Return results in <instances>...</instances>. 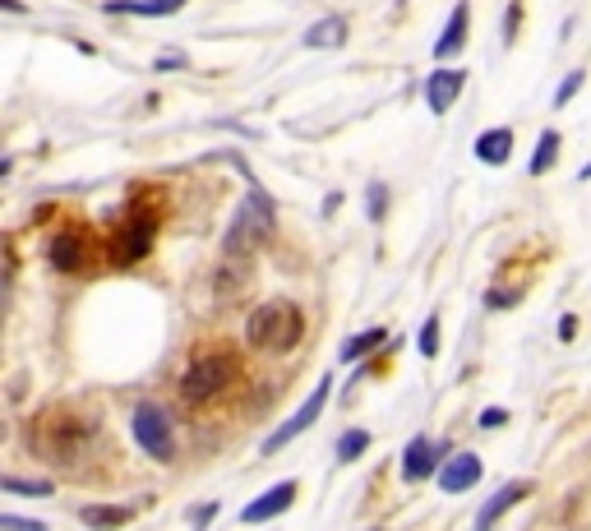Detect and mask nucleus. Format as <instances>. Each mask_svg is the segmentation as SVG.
Returning <instances> with one entry per match:
<instances>
[{
    "label": "nucleus",
    "instance_id": "1",
    "mask_svg": "<svg viewBox=\"0 0 591 531\" xmlns=\"http://www.w3.org/2000/svg\"><path fill=\"white\" fill-rule=\"evenodd\" d=\"M97 439V425L93 416H84V411L74 407H47L37 411L33 421H28L24 430V444L33 458L51 462V467H65V462H79L93 448Z\"/></svg>",
    "mask_w": 591,
    "mask_h": 531
},
{
    "label": "nucleus",
    "instance_id": "2",
    "mask_svg": "<svg viewBox=\"0 0 591 531\" xmlns=\"http://www.w3.org/2000/svg\"><path fill=\"white\" fill-rule=\"evenodd\" d=\"M236 375H241V356H236L227 342H222V347H199L194 351V361L185 365V375H181V398L185 402L218 398Z\"/></svg>",
    "mask_w": 591,
    "mask_h": 531
},
{
    "label": "nucleus",
    "instance_id": "3",
    "mask_svg": "<svg viewBox=\"0 0 591 531\" xmlns=\"http://www.w3.org/2000/svg\"><path fill=\"white\" fill-rule=\"evenodd\" d=\"M250 347L254 351H268V356H282V351H291L296 342L305 338V314L296 310L291 301H264L259 310L250 314Z\"/></svg>",
    "mask_w": 591,
    "mask_h": 531
},
{
    "label": "nucleus",
    "instance_id": "4",
    "mask_svg": "<svg viewBox=\"0 0 591 531\" xmlns=\"http://www.w3.org/2000/svg\"><path fill=\"white\" fill-rule=\"evenodd\" d=\"M268 236H273V199L264 190H250L222 236V259H250Z\"/></svg>",
    "mask_w": 591,
    "mask_h": 531
},
{
    "label": "nucleus",
    "instance_id": "5",
    "mask_svg": "<svg viewBox=\"0 0 591 531\" xmlns=\"http://www.w3.org/2000/svg\"><path fill=\"white\" fill-rule=\"evenodd\" d=\"M153 236H157V213H139V208H125L121 227L111 231V241H107V259H111L116 268L139 264V259L153 250Z\"/></svg>",
    "mask_w": 591,
    "mask_h": 531
},
{
    "label": "nucleus",
    "instance_id": "6",
    "mask_svg": "<svg viewBox=\"0 0 591 531\" xmlns=\"http://www.w3.org/2000/svg\"><path fill=\"white\" fill-rule=\"evenodd\" d=\"M97 250H107V245H97L93 227H84V222L56 231L47 241V259L56 273H88V268L97 264Z\"/></svg>",
    "mask_w": 591,
    "mask_h": 531
},
{
    "label": "nucleus",
    "instance_id": "7",
    "mask_svg": "<svg viewBox=\"0 0 591 531\" xmlns=\"http://www.w3.org/2000/svg\"><path fill=\"white\" fill-rule=\"evenodd\" d=\"M134 439H139V448H144L148 458H157V462L176 458V435H171L167 411L157 407V402H139L134 407Z\"/></svg>",
    "mask_w": 591,
    "mask_h": 531
},
{
    "label": "nucleus",
    "instance_id": "8",
    "mask_svg": "<svg viewBox=\"0 0 591 531\" xmlns=\"http://www.w3.org/2000/svg\"><path fill=\"white\" fill-rule=\"evenodd\" d=\"M328 393H333V379L324 375V379H319V388H314L310 398H305V407L296 411V416H291V421H282V425H278V435H268L264 453H282V448H287L291 439L301 435V430H310V425L319 421V411H324V398H328Z\"/></svg>",
    "mask_w": 591,
    "mask_h": 531
},
{
    "label": "nucleus",
    "instance_id": "9",
    "mask_svg": "<svg viewBox=\"0 0 591 531\" xmlns=\"http://www.w3.org/2000/svg\"><path fill=\"white\" fill-rule=\"evenodd\" d=\"M481 476H485L481 458H476V453H458V458H448L444 471H439V490H444V495H462V490H471Z\"/></svg>",
    "mask_w": 591,
    "mask_h": 531
},
{
    "label": "nucleus",
    "instance_id": "10",
    "mask_svg": "<svg viewBox=\"0 0 591 531\" xmlns=\"http://www.w3.org/2000/svg\"><path fill=\"white\" fill-rule=\"evenodd\" d=\"M296 504V481H282V485H273L268 495H259L254 504H245L241 508V522L245 527H254V522H268V518H278L282 508H291Z\"/></svg>",
    "mask_w": 591,
    "mask_h": 531
},
{
    "label": "nucleus",
    "instance_id": "11",
    "mask_svg": "<svg viewBox=\"0 0 591 531\" xmlns=\"http://www.w3.org/2000/svg\"><path fill=\"white\" fill-rule=\"evenodd\" d=\"M439 458H444V448L435 444V439H411L407 448H402V476H407V481H425V476H430V471L439 467Z\"/></svg>",
    "mask_w": 591,
    "mask_h": 531
},
{
    "label": "nucleus",
    "instance_id": "12",
    "mask_svg": "<svg viewBox=\"0 0 591 531\" xmlns=\"http://www.w3.org/2000/svg\"><path fill=\"white\" fill-rule=\"evenodd\" d=\"M462 84H467V74H462V70H435V74H430V79H425V102H430V111L444 116V111L458 102Z\"/></svg>",
    "mask_w": 591,
    "mask_h": 531
},
{
    "label": "nucleus",
    "instance_id": "13",
    "mask_svg": "<svg viewBox=\"0 0 591 531\" xmlns=\"http://www.w3.org/2000/svg\"><path fill=\"white\" fill-rule=\"evenodd\" d=\"M527 495H531V481H513V485H504V490H499V495H490V504H485L481 513H476V531H495V522L504 518L508 508H518Z\"/></svg>",
    "mask_w": 591,
    "mask_h": 531
},
{
    "label": "nucleus",
    "instance_id": "14",
    "mask_svg": "<svg viewBox=\"0 0 591 531\" xmlns=\"http://www.w3.org/2000/svg\"><path fill=\"white\" fill-rule=\"evenodd\" d=\"M467 24H471V5L467 0H458L453 14H448V28L439 33V42H435V61H448V56H458V51L467 47Z\"/></svg>",
    "mask_w": 591,
    "mask_h": 531
},
{
    "label": "nucleus",
    "instance_id": "15",
    "mask_svg": "<svg viewBox=\"0 0 591 531\" xmlns=\"http://www.w3.org/2000/svg\"><path fill=\"white\" fill-rule=\"evenodd\" d=\"M134 513H139V508H130V504H88V508H79L84 527H93V531H116V527H125V522H134Z\"/></svg>",
    "mask_w": 591,
    "mask_h": 531
},
{
    "label": "nucleus",
    "instance_id": "16",
    "mask_svg": "<svg viewBox=\"0 0 591 531\" xmlns=\"http://www.w3.org/2000/svg\"><path fill=\"white\" fill-rule=\"evenodd\" d=\"M508 153H513V130H508V125H499V130H485L481 139H476V157H481L485 167H504Z\"/></svg>",
    "mask_w": 591,
    "mask_h": 531
},
{
    "label": "nucleus",
    "instance_id": "17",
    "mask_svg": "<svg viewBox=\"0 0 591 531\" xmlns=\"http://www.w3.org/2000/svg\"><path fill=\"white\" fill-rule=\"evenodd\" d=\"M347 42V19H319V24L305 33V47H314V51H328V47H342Z\"/></svg>",
    "mask_w": 591,
    "mask_h": 531
},
{
    "label": "nucleus",
    "instance_id": "18",
    "mask_svg": "<svg viewBox=\"0 0 591 531\" xmlns=\"http://www.w3.org/2000/svg\"><path fill=\"white\" fill-rule=\"evenodd\" d=\"M185 0H107V14H176Z\"/></svg>",
    "mask_w": 591,
    "mask_h": 531
},
{
    "label": "nucleus",
    "instance_id": "19",
    "mask_svg": "<svg viewBox=\"0 0 591 531\" xmlns=\"http://www.w3.org/2000/svg\"><path fill=\"white\" fill-rule=\"evenodd\" d=\"M384 342H388V328H365V333H356V338H347V342H342V356H338V361H361V356H370V351L374 347H384Z\"/></svg>",
    "mask_w": 591,
    "mask_h": 531
},
{
    "label": "nucleus",
    "instance_id": "20",
    "mask_svg": "<svg viewBox=\"0 0 591 531\" xmlns=\"http://www.w3.org/2000/svg\"><path fill=\"white\" fill-rule=\"evenodd\" d=\"M559 148H564V144H559V134H555V130H545L541 139H536V153H531V176H545V171L555 167V162H559Z\"/></svg>",
    "mask_w": 591,
    "mask_h": 531
},
{
    "label": "nucleus",
    "instance_id": "21",
    "mask_svg": "<svg viewBox=\"0 0 591 531\" xmlns=\"http://www.w3.org/2000/svg\"><path fill=\"white\" fill-rule=\"evenodd\" d=\"M0 490H5V495H28V499H47L51 490H56V485H51V481H19V476H5V481H0Z\"/></svg>",
    "mask_w": 591,
    "mask_h": 531
},
{
    "label": "nucleus",
    "instance_id": "22",
    "mask_svg": "<svg viewBox=\"0 0 591 531\" xmlns=\"http://www.w3.org/2000/svg\"><path fill=\"white\" fill-rule=\"evenodd\" d=\"M365 448H370V430H347L338 439V462H356Z\"/></svg>",
    "mask_w": 591,
    "mask_h": 531
},
{
    "label": "nucleus",
    "instance_id": "23",
    "mask_svg": "<svg viewBox=\"0 0 591 531\" xmlns=\"http://www.w3.org/2000/svg\"><path fill=\"white\" fill-rule=\"evenodd\" d=\"M582 84H587V70H573V74H568L564 84L555 88V107H564V102H573V93H578Z\"/></svg>",
    "mask_w": 591,
    "mask_h": 531
},
{
    "label": "nucleus",
    "instance_id": "24",
    "mask_svg": "<svg viewBox=\"0 0 591 531\" xmlns=\"http://www.w3.org/2000/svg\"><path fill=\"white\" fill-rule=\"evenodd\" d=\"M365 208H370L374 222L384 218V208H388V190H384V185H370V194H365Z\"/></svg>",
    "mask_w": 591,
    "mask_h": 531
},
{
    "label": "nucleus",
    "instance_id": "25",
    "mask_svg": "<svg viewBox=\"0 0 591 531\" xmlns=\"http://www.w3.org/2000/svg\"><path fill=\"white\" fill-rule=\"evenodd\" d=\"M518 28H522V0H513V5H508V19H504V42L508 47L518 42Z\"/></svg>",
    "mask_w": 591,
    "mask_h": 531
},
{
    "label": "nucleus",
    "instance_id": "26",
    "mask_svg": "<svg viewBox=\"0 0 591 531\" xmlns=\"http://www.w3.org/2000/svg\"><path fill=\"white\" fill-rule=\"evenodd\" d=\"M439 351V319H425L421 328V356H435Z\"/></svg>",
    "mask_w": 591,
    "mask_h": 531
},
{
    "label": "nucleus",
    "instance_id": "27",
    "mask_svg": "<svg viewBox=\"0 0 591 531\" xmlns=\"http://www.w3.org/2000/svg\"><path fill=\"white\" fill-rule=\"evenodd\" d=\"M0 531H47L42 522H24V518H14V513H5L0 518Z\"/></svg>",
    "mask_w": 591,
    "mask_h": 531
},
{
    "label": "nucleus",
    "instance_id": "28",
    "mask_svg": "<svg viewBox=\"0 0 591 531\" xmlns=\"http://www.w3.org/2000/svg\"><path fill=\"white\" fill-rule=\"evenodd\" d=\"M213 513H218V504H199V508H194V531H204L208 522H213Z\"/></svg>",
    "mask_w": 591,
    "mask_h": 531
},
{
    "label": "nucleus",
    "instance_id": "29",
    "mask_svg": "<svg viewBox=\"0 0 591 531\" xmlns=\"http://www.w3.org/2000/svg\"><path fill=\"white\" fill-rule=\"evenodd\" d=\"M508 421V411H481V430H499V425H504Z\"/></svg>",
    "mask_w": 591,
    "mask_h": 531
},
{
    "label": "nucleus",
    "instance_id": "30",
    "mask_svg": "<svg viewBox=\"0 0 591 531\" xmlns=\"http://www.w3.org/2000/svg\"><path fill=\"white\" fill-rule=\"evenodd\" d=\"M559 338L564 342L578 338V314H564V319H559Z\"/></svg>",
    "mask_w": 591,
    "mask_h": 531
},
{
    "label": "nucleus",
    "instance_id": "31",
    "mask_svg": "<svg viewBox=\"0 0 591 531\" xmlns=\"http://www.w3.org/2000/svg\"><path fill=\"white\" fill-rule=\"evenodd\" d=\"M181 56H162V61H157V70H181Z\"/></svg>",
    "mask_w": 591,
    "mask_h": 531
},
{
    "label": "nucleus",
    "instance_id": "32",
    "mask_svg": "<svg viewBox=\"0 0 591 531\" xmlns=\"http://www.w3.org/2000/svg\"><path fill=\"white\" fill-rule=\"evenodd\" d=\"M582 181H591V162H587V167H582Z\"/></svg>",
    "mask_w": 591,
    "mask_h": 531
}]
</instances>
